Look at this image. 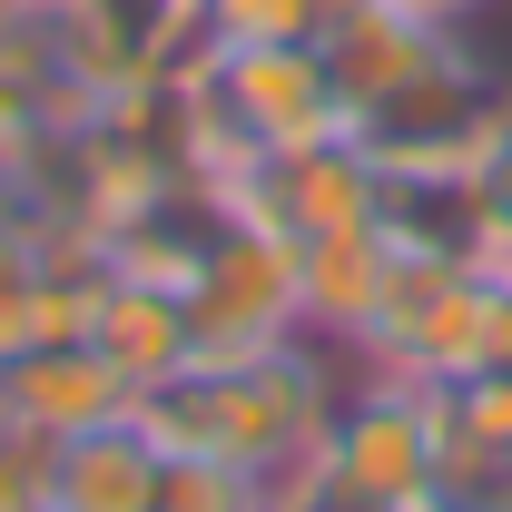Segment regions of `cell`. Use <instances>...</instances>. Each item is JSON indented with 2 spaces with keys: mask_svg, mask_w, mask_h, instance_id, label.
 Returning a JSON list of instances; mask_svg holds the SVG:
<instances>
[{
  "mask_svg": "<svg viewBox=\"0 0 512 512\" xmlns=\"http://www.w3.org/2000/svg\"><path fill=\"white\" fill-rule=\"evenodd\" d=\"M434 444H444L434 384L355 365L345 394H335V424H325L316 463L355 493V503H375V512H434Z\"/></svg>",
  "mask_w": 512,
  "mask_h": 512,
  "instance_id": "277c9868",
  "label": "cell"
},
{
  "mask_svg": "<svg viewBox=\"0 0 512 512\" xmlns=\"http://www.w3.org/2000/svg\"><path fill=\"white\" fill-rule=\"evenodd\" d=\"M394 10H414V20H434V30H473V20L503 10V0H394Z\"/></svg>",
  "mask_w": 512,
  "mask_h": 512,
  "instance_id": "2e32d148",
  "label": "cell"
},
{
  "mask_svg": "<svg viewBox=\"0 0 512 512\" xmlns=\"http://www.w3.org/2000/svg\"><path fill=\"white\" fill-rule=\"evenodd\" d=\"M355 375V355H335L316 335L256 355V365H197V375L158 384L138 404V424L168 453H207V463H247V473H296L335 424V394Z\"/></svg>",
  "mask_w": 512,
  "mask_h": 512,
  "instance_id": "6da1fadb",
  "label": "cell"
},
{
  "mask_svg": "<svg viewBox=\"0 0 512 512\" xmlns=\"http://www.w3.org/2000/svg\"><path fill=\"white\" fill-rule=\"evenodd\" d=\"M483 197H493V227H503V247H512V128L493 138V158H483Z\"/></svg>",
  "mask_w": 512,
  "mask_h": 512,
  "instance_id": "9a60e30c",
  "label": "cell"
},
{
  "mask_svg": "<svg viewBox=\"0 0 512 512\" xmlns=\"http://www.w3.org/2000/svg\"><path fill=\"white\" fill-rule=\"evenodd\" d=\"M178 296L197 325V365H256L306 335V256L247 217H227L217 247L178 276Z\"/></svg>",
  "mask_w": 512,
  "mask_h": 512,
  "instance_id": "3957f363",
  "label": "cell"
},
{
  "mask_svg": "<svg viewBox=\"0 0 512 512\" xmlns=\"http://www.w3.org/2000/svg\"><path fill=\"white\" fill-rule=\"evenodd\" d=\"M453 30H434V20H414V10H394V0H365L355 20H335L325 30V69H335V99H345V119L355 109H375L384 89H404L414 69L444 50Z\"/></svg>",
  "mask_w": 512,
  "mask_h": 512,
  "instance_id": "30bf717a",
  "label": "cell"
},
{
  "mask_svg": "<svg viewBox=\"0 0 512 512\" xmlns=\"http://www.w3.org/2000/svg\"><path fill=\"white\" fill-rule=\"evenodd\" d=\"M10 10H30V20H69V10H89V0H10Z\"/></svg>",
  "mask_w": 512,
  "mask_h": 512,
  "instance_id": "e0dca14e",
  "label": "cell"
},
{
  "mask_svg": "<svg viewBox=\"0 0 512 512\" xmlns=\"http://www.w3.org/2000/svg\"><path fill=\"white\" fill-rule=\"evenodd\" d=\"M158 483H168V444L119 414V424H99V434H69L50 444V512H158Z\"/></svg>",
  "mask_w": 512,
  "mask_h": 512,
  "instance_id": "ba28073f",
  "label": "cell"
},
{
  "mask_svg": "<svg viewBox=\"0 0 512 512\" xmlns=\"http://www.w3.org/2000/svg\"><path fill=\"white\" fill-rule=\"evenodd\" d=\"M306 256V335L316 345H335V355H355L365 335H375L384 316V286H394V237H384V217L375 227H345V237H316V247H296Z\"/></svg>",
  "mask_w": 512,
  "mask_h": 512,
  "instance_id": "9c48e42d",
  "label": "cell"
},
{
  "mask_svg": "<svg viewBox=\"0 0 512 512\" xmlns=\"http://www.w3.org/2000/svg\"><path fill=\"white\" fill-rule=\"evenodd\" d=\"M158 512H276V483L247 463H207V453H168Z\"/></svg>",
  "mask_w": 512,
  "mask_h": 512,
  "instance_id": "4fadbf2b",
  "label": "cell"
},
{
  "mask_svg": "<svg viewBox=\"0 0 512 512\" xmlns=\"http://www.w3.org/2000/svg\"><path fill=\"white\" fill-rule=\"evenodd\" d=\"M0 424H10V355H0Z\"/></svg>",
  "mask_w": 512,
  "mask_h": 512,
  "instance_id": "ac0fdd59",
  "label": "cell"
},
{
  "mask_svg": "<svg viewBox=\"0 0 512 512\" xmlns=\"http://www.w3.org/2000/svg\"><path fill=\"white\" fill-rule=\"evenodd\" d=\"M50 276V227L30 217V197L0 178V355L30 345V296Z\"/></svg>",
  "mask_w": 512,
  "mask_h": 512,
  "instance_id": "8fae6325",
  "label": "cell"
},
{
  "mask_svg": "<svg viewBox=\"0 0 512 512\" xmlns=\"http://www.w3.org/2000/svg\"><path fill=\"white\" fill-rule=\"evenodd\" d=\"M503 128H512V79L483 60L463 30H453V40L414 69L404 89H384L375 109H355L345 138L375 158L384 178H434V168L483 178V158H493Z\"/></svg>",
  "mask_w": 512,
  "mask_h": 512,
  "instance_id": "7a4b0ae2",
  "label": "cell"
},
{
  "mask_svg": "<svg viewBox=\"0 0 512 512\" xmlns=\"http://www.w3.org/2000/svg\"><path fill=\"white\" fill-rule=\"evenodd\" d=\"M227 207L286 237V247H316V237H345V227H375L384 207V168L355 148V138H316V148H276L256 158L247 178L227 188Z\"/></svg>",
  "mask_w": 512,
  "mask_h": 512,
  "instance_id": "5b68a950",
  "label": "cell"
},
{
  "mask_svg": "<svg viewBox=\"0 0 512 512\" xmlns=\"http://www.w3.org/2000/svg\"><path fill=\"white\" fill-rule=\"evenodd\" d=\"M89 345L138 384V404H148L158 384L197 375L188 296H178V286H158V276H128V266H109V286H99V325H89Z\"/></svg>",
  "mask_w": 512,
  "mask_h": 512,
  "instance_id": "52a82bcc",
  "label": "cell"
},
{
  "mask_svg": "<svg viewBox=\"0 0 512 512\" xmlns=\"http://www.w3.org/2000/svg\"><path fill=\"white\" fill-rule=\"evenodd\" d=\"M40 493H50V444L0 424V512H40Z\"/></svg>",
  "mask_w": 512,
  "mask_h": 512,
  "instance_id": "5bb4252c",
  "label": "cell"
},
{
  "mask_svg": "<svg viewBox=\"0 0 512 512\" xmlns=\"http://www.w3.org/2000/svg\"><path fill=\"white\" fill-rule=\"evenodd\" d=\"M138 414V384L99 355V345H30L10 355V424L30 444H69V434H99Z\"/></svg>",
  "mask_w": 512,
  "mask_h": 512,
  "instance_id": "8992f818",
  "label": "cell"
},
{
  "mask_svg": "<svg viewBox=\"0 0 512 512\" xmlns=\"http://www.w3.org/2000/svg\"><path fill=\"white\" fill-rule=\"evenodd\" d=\"M365 0H197V30L207 40H296V50H325L335 20H355Z\"/></svg>",
  "mask_w": 512,
  "mask_h": 512,
  "instance_id": "7c38bea8",
  "label": "cell"
}]
</instances>
